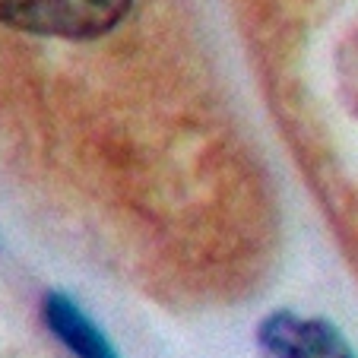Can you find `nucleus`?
I'll return each mask as SVG.
<instances>
[{
	"instance_id": "1",
	"label": "nucleus",
	"mask_w": 358,
	"mask_h": 358,
	"mask_svg": "<svg viewBox=\"0 0 358 358\" xmlns=\"http://www.w3.org/2000/svg\"><path fill=\"white\" fill-rule=\"evenodd\" d=\"M134 0H0V22L51 38H99L127 16Z\"/></svg>"
},
{
	"instance_id": "2",
	"label": "nucleus",
	"mask_w": 358,
	"mask_h": 358,
	"mask_svg": "<svg viewBox=\"0 0 358 358\" xmlns=\"http://www.w3.org/2000/svg\"><path fill=\"white\" fill-rule=\"evenodd\" d=\"M257 343L270 358H358L330 320L292 311H273L260 324Z\"/></svg>"
},
{
	"instance_id": "3",
	"label": "nucleus",
	"mask_w": 358,
	"mask_h": 358,
	"mask_svg": "<svg viewBox=\"0 0 358 358\" xmlns=\"http://www.w3.org/2000/svg\"><path fill=\"white\" fill-rule=\"evenodd\" d=\"M41 314H45L48 330L67 345L70 355H76V358H121L117 349L111 345V339L95 327V320L89 317L70 295H64V292H48L45 304H41Z\"/></svg>"
},
{
	"instance_id": "4",
	"label": "nucleus",
	"mask_w": 358,
	"mask_h": 358,
	"mask_svg": "<svg viewBox=\"0 0 358 358\" xmlns=\"http://www.w3.org/2000/svg\"><path fill=\"white\" fill-rule=\"evenodd\" d=\"M339 80H343L345 95L358 111V32H352L345 48L339 51Z\"/></svg>"
}]
</instances>
